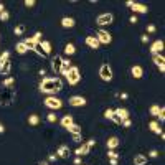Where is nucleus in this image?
<instances>
[{"label": "nucleus", "instance_id": "603ef678", "mask_svg": "<svg viewBox=\"0 0 165 165\" xmlns=\"http://www.w3.org/2000/svg\"><path fill=\"white\" fill-rule=\"evenodd\" d=\"M119 158H111V165H117Z\"/></svg>", "mask_w": 165, "mask_h": 165}, {"label": "nucleus", "instance_id": "2f4dec72", "mask_svg": "<svg viewBox=\"0 0 165 165\" xmlns=\"http://www.w3.org/2000/svg\"><path fill=\"white\" fill-rule=\"evenodd\" d=\"M8 18H10V13L7 12V10H3V12L0 13V20H2V22H7Z\"/></svg>", "mask_w": 165, "mask_h": 165}, {"label": "nucleus", "instance_id": "6e6552de", "mask_svg": "<svg viewBox=\"0 0 165 165\" xmlns=\"http://www.w3.org/2000/svg\"><path fill=\"white\" fill-rule=\"evenodd\" d=\"M69 106H73V107H81V106H86V99L82 98V96H71L69 98Z\"/></svg>", "mask_w": 165, "mask_h": 165}, {"label": "nucleus", "instance_id": "f8f14e48", "mask_svg": "<svg viewBox=\"0 0 165 165\" xmlns=\"http://www.w3.org/2000/svg\"><path fill=\"white\" fill-rule=\"evenodd\" d=\"M130 73H132V78H135V79H139V78H142V76H144V69H142V66H139V64L132 66Z\"/></svg>", "mask_w": 165, "mask_h": 165}, {"label": "nucleus", "instance_id": "9d476101", "mask_svg": "<svg viewBox=\"0 0 165 165\" xmlns=\"http://www.w3.org/2000/svg\"><path fill=\"white\" fill-rule=\"evenodd\" d=\"M86 45L89 46V48H92V50H98L99 46H101V43L98 41V38H96V36H92V35H89V36H86Z\"/></svg>", "mask_w": 165, "mask_h": 165}, {"label": "nucleus", "instance_id": "473e14b6", "mask_svg": "<svg viewBox=\"0 0 165 165\" xmlns=\"http://www.w3.org/2000/svg\"><path fill=\"white\" fill-rule=\"evenodd\" d=\"M41 36H43V33H41V32H36L35 35H33V40H35L36 43H40V41H41Z\"/></svg>", "mask_w": 165, "mask_h": 165}, {"label": "nucleus", "instance_id": "7c9ffc66", "mask_svg": "<svg viewBox=\"0 0 165 165\" xmlns=\"http://www.w3.org/2000/svg\"><path fill=\"white\" fill-rule=\"evenodd\" d=\"M33 51H35L36 55H40V56H46V53L43 51V48H41V46H40V43H38V45L35 46V48H33Z\"/></svg>", "mask_w": 165, "mask_h": 165}, {"label": "nucleus", "instance_id": "ddd939ff", "mask_svg": "<svg viewBox=\"0 0 165 165\" xmlns=\"http://www.w3.org/2000/svg\"><path fill=\"white\" fill-rule=\"evenodd\" d=\"M74 25H76V20L71 18V16H64L61 20V26H64V28H73Z\"/></svg>", "mask_w": 165, "mask_h": 165}, {"label": "nucleus", "instance_id": "39448f33", "mask_svg": "<svg viewBox=\"0 0 165 165\" xmlns=\"http://www.w3.org/2000/svg\"><path fill=\"white\" fill-rule=\"evenodd\" d=\"M45 106L55 111V109H61L63 102H61V99L55 98V96H50V98H46V99H45Z\"/></svg>", "mask_w": 165, "mask_h": 165}, {"label": "nucleus", "instance_id": "423d86ee", "mask_svg": "<svg viewBox=\"0 0 165 165\" xmlns=\"http://www.w3.org/2000/svg\"><path fill=\"white\" fill-rule=\"evenodd\" d=\"M112 20H114V15L112 13H101V15L96 18V23L99 26H106V25H111Z\"/></svg>", "mask_w": 165, "mask_h": 165}, {"label": "nucleus", "instance_id": "b1692460", "mask_svg": "<svg viewBox=\"0 0 165 165\" xmlns=\"http://www.w3.org/2000/svg\"><path fill=\"white\" fill-rule=\"evenodd\" d=\"M10 68H12V63L10 61H5L2 64V68H0V73H2V74H8L10 73Z\"/></svg>", "mask_w": 165, "mask_h": 165}, {"label": "nucleus", "instance_id": "2eb2a0df", "mask_svg": "<svg viewBox=\"0 0 165 165\" xmlns=\"http://www.w3.org/2000/svg\"><path fill=\"white\" fill-rule=\"evenodd\" d=\"M68 154H69V150H68L66 145H59L58 150H56V155H58L59 158H66V157H68Z\"/></svg>", "mask_w": 165, "mask_h": 165}, {"label": "nucleus", "instance_id": "0eeeda50", "mask_svg": "<svg viewBox=\"0 0 165 165\" xmlns=\"http://www.w3.org/2000/svg\"><path fill=\"white\" fill-rule=\"evenodd\" d=\"M96 38H98L99 43H102V45H109V43L112 41V36L109 32H106V30H99L98 35H96Z\"/></svg>", "mask_w": 165, "mask_h": 165}, {"label": "nucleus", "instance_id": "e433bc0d", "mask_svg": "<svg viewBox=\"0 0 165 165\" xmlns=\"http://www.w3.org/2000/svg\"><path fill=\"white\" fill-rule=\"evenodd\" d=\"M46 119H48V122H56V114H55V112H50Z\"/></svg>", "mask_w": 165, "mask_h": 165}, {"label": "nucleus", "instance_id": "a18cd8bd", "mask_svg": "<svg viewBox=\"0 0 165 165\" xmlns=\"http://www.w3.org/2000/svg\"><path fill=\"white\" fill-rule=\"evenodd\" d=\"M157 155H158V152H157V150H150V152H148V157H152V158H155Z\"/></svg>", "mask_w": 165, "mask_h": 165}, {"label": "nucleus", "instance_id": "412c9836", "mask_svg": "<svg viewBox=\"0 0 165 165\" xmlns=\"http://www.w3.org/2000/svg\"><path fill=\"white\" fill-rule=\"evenodd\" d=\"M71 124H73V117H71V116H64V117L61 119V125L64 129H68Z\"/></svg>", "mask_w": 165, "mask_h": 165}, {"label": "nucleus", "instance_id": "c85d7f7f", "mask_svg": "<svg viewBox=\"0 0 165 165\" xmlns=\"http://www.w3.org/2000/svg\"><path fill=\"white\" fill-rule=\"evenodd\" d=\"M8 58H10V51H3L2 55H0V68H2V64L5 61H8Z\"/></svg>", "mask_w": 165, "mask_h": 165}, {"label": "nucleus", "instance_id": "393cba45", "mask_svg": "<svg viewBox=\"0 0 165 165\" xmlns=\"http://www.w3.org/2000/svg\"><path fill=\"white\" fill-rule=\"evenodd\" d=\"M68 130L71 132V134H81V125H78V124H74V122H73V124L68 127Z\"/></svg>", "mask_w": 165, "mask_h": 165}, {"label": "nucleus", "instance_id": "3c124183", "mask_svg": "<svg viewBox=\"0 0 165 165\" xmlns=\"http://www.w3.org/2000/svg\"><path fill=\"white\" fill-rule=\"evenodd\" d=\"M127 98H129V96H127V92H122V94H121V99H122V101H125Z\"/></svg>", "mask_w": 165, "mask_h": 165}, {"label": "nucleus", "instance_id": "dca6fc26", "mask_svg": "<svg viewBox=\"0 0 165 165\" xmlns=\"http://www.w3.org/2000/svg\"><path fill=\"white\" fill-rule=\"evenodd\" d=\"M88 152H89V145L88 144H82V145H79V147L74 150V154L78 155V157H81V155H86Z\"/></svg>", "mask_w": 165, "mask_h": 165}, {"label": "nucleus", "instance_id": "37998d69", "mask_svg": "<svg viewBox=\"0 0 165 165\" xmlns=\"http://www.w3.org/2000/svg\"><path fill=\"white\" fill-rule=\"evenodd\" d=\"M158 119H160V121H164V119H165V109H164V107H160V114H158Z\"/></svg>", "mask_w": 165, "mask_h": 165}, {"label": "nucleus", "instance_id": "c756f323", "mask_svg": "<svg viewBox=\"0 0 165 165\" xmlns=\"http://www.w3.org/2000/svg\"><path fill=\"white\" fill-rule=\"evenodd\" d=\"M148 112H150L152 116H158V114H160V107H158L157 104H152L150 109H148Z\"/></svg>", "mask_w": 165, "mask_h": 165}, {"label": "nucleus", "instance_id": "5fc2aeb1", "mask_svg": "<svg viewBox=\"0 0 165 165\" xmlns=\"http://www.w3.org/2000/svg\"><path fill=\"white\" fill-rule=\"evenodd\" d=\"M3 10H5V7H3V3H0V13H2Z\"/></svg>", "mask_w": 165, "mask_h": 165}, {"label": "nucleus", "instance_id": "7ed1b4c3", "mask_svg": "<svg viewBox=\"0 0 165 165\" xmlns=\"http://www.w3.org/2000/svg\"><path fill=\"white\" fill-rule=\"evenodd\" d=\"M99 78H101L102 81H111L112 79V69L107 63L101 64V68H99Z\"/></svg>", "mask_w": 165, "mask_h": 165}, {"label": "nucleus", "instance_id": "49530a36", "mask_svg": "<svg viewBox=\"0 0 165 165\" xmlns=\"http://www.w3.org/2000/svg\"><path fill=\"white\" fill-rule=\"evenodd\" d=\"M56 158H58V155H55V154H51V155H48V160L50 162H55Z\"/></svg>", "mask_w": 165, "mask_h": 165}, {"label": "nucleus", "instance_id": "f3484780", "mask_svg": "<svg viewBox=\"0 0 165 165\" xmlns=\"http://www.w3.org/2000/svg\"><path fill=\"white\" fill-rule=\"evenodd\" d=\"M106 144H107V148H109V150H114V148L119 145V139H117V137H109Z\"/></svg>", "mask_w": 165, "mask_h": 165}, {"label": "nucleus", "instance_id": "cd10ccee", "mask_svg": "<svg viewBox=\"0 0 165 165\" xmlns=\"http://www.w3.org/2000/svg\"><path fill=\"white\" fill-rule=\"evenodd\" d=\"M40 46L43 48V51H45L46 55H50V51H51V43L50 41H40Z\"/></svg>", "mask_w": 165, "mask_h": 165}, {"label": "nucleus", "instance_id": "1a4fd4ad", "mask_svg": "<svg viewBox=\"0 0 165 165\" xmlns=\"http://www.w3.org/2000/svg\"><path fill=\"white\" fill-rule=\"evenodd\" d=\"M61 66H63V58H61V56H55L53 61H51L53 73H61Z\"/></svg>", "mask_w": 165, "mask_h": 165}, {"label": "nucleus", "instance_id": "9b49d317", "mask_svg": "<svg viewBox=\"0 0 165 165\" xmlns=\"http://www.w3.org/2000/svg\"><path fill=\"white\" fill-rule=\"evenodd\" d=\"M162 50H164V41H162V40H157V41L152 43V46H150V53H152V55H158Z\"/></svg>", "mask_w": 165, "mask_h": 165}, {"label": "nucleus", "instance_id": "c03bdc74", "mask_svg": "<svg viewBox=\"0 0 165 165\" xmlns=\"http://www.w3.org/2000/svg\"><path fill=\"white\" fill-rule=\"evenodd\" d=\"M111 121H114L116 124H121V122H122V121H121V119H119V117H117V116H116V114H114V116H112V117H111Z\"/></svg>", "mask_w": 165, "mask_h": 165}, {"label": "nucleus", "instance_id": "bb28decb", "mask_svg": "<svg viewBox=\"0 0 165 165\" xmlns=\"http://www.w3.org/2000/svg\"><path fill=\"white\" fill-rule=\"evenodd\" d=\"M154 63L157 66H164L165 64V58L162 55H154Z\"/></svg>", "mask_w": 165, "mask_h": 165}, {"label": "nucleus", "instance_id": "864d4df0", "mask_svg": "<svg viewBox=\"0 0 165 165\" xmlns=\"http://www.w3.org/2000/svg\"><path fill=\"white\" fill-rule=\"evenodd\" d=\"M130 23H137V16L132 15V16H130Z\"/></svg>", "mask_w": 165, "mask_h": 165}, {"label": "nucleus", "instance_id": "6e6d98bb", "mask_svg": "<svg viewBox=\"0 0 165 165\" xmlns=\"http://www.w3.org/2000/svg\"><path fill=\"white\" fill-rule=\"evenodd\" d=\"M3 130H5V127H3V125H2V124H0V134H2V132H3Z\"/></svg>", "mask_w": 165, "mask_h": 165}, {"label": "nucleus", "instance_id": "8fccbe9b", "mask_svg": "<svg viewBox=\"0 0 165 165\" xmlns=\"http://www.w3.org/2000/svg\"><path fill=\"white\" fill-rule=\"evenodd\" d=\"M74 165H82L81 164V157H76L74 158Z\"/></svg>", "mask_w": 165, "mask_h": 165}, {"label": "nucleus", "instance_id": "72a5a7b5", "mask_svg": "<svg viewBox=\"0 0 165 165\" xmlns=\"http://www.w3.org/2000/svg\"><path fill=\"white\" fill-rule=\"evenodd\" d=\"M112 116H114V111H112V109H106V112H104V117H106V119H111Z\"/></svg>", "mask_w": 165, "mask_h": 165}, {"label": "nucleus", "instance_id": "f03ea898", "mask_svg": "<svg viewBox=\"0 0 165 165\" xmlns=\"http://www.w3.org/2000/svg\"><path fill=\"white\" fill-rule=\"evenodd\" d=\"M66 81L69 82V84H76V82H79V79H81V74H79V68L78 66H71V68L66 71Z\"/></svg>", "mask_w": 165, "mask_h": 165}, {"label": "nucleus", "instance_id": "6ab92c4d", "mask_svg": "<svg viewBox=\"0 0 165 165\" xmlns=\"http://www.w3.org/2000/svg\"><path fill=\"white\" fill-rule=\"evenodd\" d=\"M148 129H150L152 132H155V134H162V129L158 127V122H155V121H152L150 124H148Z\"/></svg>", "mask_w": 165, "mask_h": 165}, {"label": "nucleus", "instance_id": "de8ad7c7", "mask_svg": "<svg viewBox=\"0 0 165 165\" xmlns=\"http://www.w3.org/2000/svg\"><path fill=\"white\" fill-rule=\"evenodd\" d=\"M140 40H142V43H148V36L147 35H142Z\"/></svg>", "mask_w": 165, "mask_h": 165}, {"label": "nucleus", "instance_id": "4c0bfd02", "mask_svg": "<svg viewBox=\"0 0 165 165\" xmlns=\"http://www.w3.org/2000/svg\"><path fill=\"white\" fill-rule=\"evenodd\" d=\"M35 0H25V7H28V8H32V7H35Z\"/></svg>", "mask_w": 165, "mask_h": 165}, {"label": "nucleus", "instance_id": "aec40b11", "mask_svg": "<svg viewBox=\"0 0 165 165\" xmlns=\"http://www.w3.org/2000/svg\"><path fill=\"white\" fill-rule=\"evenodd\" d=\"M64 53H66V55H68V56L74 55V53H76V46L73 45V43H68V45L64 46Z\"/></svg>", "mask_w": 165, "mask_h": 165}, {"label": "nucleus", "instance_id": "a878e982", "mask_svg": "<svg viewBox=\"0 0 165 165\" xmlns=\"http://www.w3.org/2000/svg\"><path fill=\"white\" fill-rule=\"evenodd\" d=\"M145 162H147V160H145V157H144V155H140V154L134 157V165H145Z\"/></svg>", "mask_w": 165, "mask_h": 165}, {"label": "nucleus", "instance_id": "4be33fe9", "mask_svg": "<svg viewBox=\"0 0 165 165\" xmlns=\"http://www.w3.org/2000/svg\"><path fill=\"white\" fill-rule=\"evenodd\" d=\"M23 43H25L26 50H33V48H35L36 45H38V43H36L35 40H33V36H32V38H26V40H25V41H23Z\"/></svg>", "mask_w": 165, "mask_h": 165}, {"label": "nucleus", "instance_id": "a19ab883", "mask_svg": "<svg viewBox=\"0 0 165 165\" xmlns=\"http://www.w3.org/2000/svg\"><path fill=\"white\" fill-rule=\"evenodd\" d=\"M12 84H13V78H7L3 81V86H12Z\"/></svg>", "mask_w": 165, "mask_h": 165}, {"label": "nucleus", "instance_id": "a211bd4d", "mask_svg": "<svg viewBox=\"0 0 165 165\" xmlns=\"http://www.w3.org/2000/svg\"><path fill=\"white\" fill-rule=\"evenodd\" d=\"M15 50H16V53H20V55H25L28 50H26V46H25V43L23 41H20V43H16L15 45Z\"/></svg>", "mask_w": 165, "mask_h": 165}, {"label": "nucleus", "instance_id": "20e7f679", "mask_svg": "<svg viewBox=\"0 0 165 165\" xmlns=\"http://www.w3.org/2000/svg\"><path fill=\"white\" fill-rule=\"evenodd\" d=\"M127 7L132 10V12H137V13H147L148 12V7L144 5V3H137V2H132V0H127Z\"/></svg>", "mask_w": 165, "mask_h": 165}, {"label": "nucleus", "instance_id": "5701e85b", "mask_svg": "<svg viewBox=\"0 0 165 165\" xmlns=\"http://www.w3.org/2000/svg\"><path fill=\"white\" fill-rule=\"evenodd\" d=\"M28 124L30 125H38L40 124V116L38 114H32L28 117Z\"/></svg>", "mask_w": 165, "mask_h": 165}, {"label": "nucleus", "instance_id": "79ce46f5", "mask_svg": "<svg viewBox=\"0 0 165 165\" xmlns=\"http://www.w3.org/2000/svg\"><path fill=\"white\" fill-rule=\"evenodd\" d=\"M155 30H157V26H155V25H148L147 26V32L148 33H155Z\"/></svg>", "mask_w": 165, "mask_h": 165}, {"label": "nucleus", "instance_id": "f704fd0d", "mask_svg": "<svg viewBox=\"0 0 165 165\" xmlns=\"http://www.w3.org/2000/svg\"><path fill=\"white\" fill-rule=\"evenodd\" d=\"M23 32H25V26H23V25H18L15 28V35H22Z\"/></svg>", "mask_w": 165, "mask_h": 165}, {"label": "nucleus", "instance_id": "c9c22d12", "mask_svg": "<svg viewBox=\"0 0 165 165\" xmlns=\"http://www.w3.org/2000/svg\"><path fill=\"white\" fill-rule=\"evenodd\" d=\"M107 157L109 158H119V154H117V152H114V150H109L107 152Z\"/></svg>", "mask_w": 165, "mask_h": 165}, {"label": "nucleus", "instance_id": "f257e3e1", "mask_svg": "<svg viewBox=\"0 0 165 165\" xmlns=\"http://www.w3.org/2000/svg\"><path fill=\"white\" fill-rule=\"evenodd\" d=\"M63 81L59 78H45L40 84V91L46 92V94H55V92L61 91Z\"/></svg>", "mask_w": 165, "mask_h": 165}, {"label": "nucleus", "instance_id": "58836bf2", "mask_svg": "<svg viewBox=\"0 0 165 165\" xmlns=\"http://www.w3.org/2000/svg\"><path fill=\"white\" fill-rule=\"evenodd\" d=\"M121 124L124 125V127H130V125H132V122H130V119H124V121H122Z\"/></svg>", "mask_w": 165, "mask_h": 165}, {"label": "nucleus", "instance_id": "4468645a", "mask_svg": "<svg viewBox=\"0 0 165 165\" xmlns=\"http://www.w3.org/2000/svg\"><path fill=\"white\" fill-rule=\"evenodd\" d=\"M114 114L117 116L121 121H124V119H129V111L127 109H124V107H119V109H116L114 111Z\"/></svg>", "mask_w": 165, "mask_h": 165}, {"label": "nucleus", "instance_id": "ea45409f", "mask_svg": "<svg viewBox=\"0 0 165 165\" xmlns=\"http://www.w3.org/2000/svg\"><path fill=\"white\" fill-rule=\"evenodd\" d=\"M73 140H74V142H81L82 140L81 134H73Z\"/></svg>", "mask_w": 165, "mask_h": 165}, {"label": "nucleus", "instance_id": "09e8293b", "mask_svg": "<svg viewBox=\"0 0 165 165\" xmlns=\"http://www.w3.org/2000/svg\"><path fill=\"white\" fill-rule=\"evenodd\" d=\"M88 145H89V148H91V147H94V145H96V140H94V139H91V140L88 142Z\"/></svg>", "mask_w": 165, "mask_h": 165}, {"label": "nucleus", "instance_id": "4d7b16f0", "mask_svg": "<svg viewBox=\"0 0 165 165\" xmlns=\"http://www.w3.org/2000/svg\"><path fill=\"white\" fill-rule=\"evenodd\" d=\"M38 165H48V164H46V162H40Z\"/></svg>", "mask_w": 165, "mask_h": 165}]
</instances>
